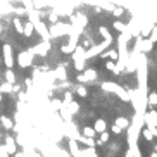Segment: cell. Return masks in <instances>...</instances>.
I'll list each match as a JSON object with an SVG mask.
<instances>
[{
	"label": "cell",
	"instance_id": "cell-25",
	"mask_svg": "<svg viewBox=\"0 0 157 157\" xmlns=\"http://www.w3.org/2000/svg\"><path fill=\"white\" fill-rule=\"evenodd\" d=\"M150 157H157V152H155V150H154V152L150 154Z\"/></svg>",
	"mask_w": 157,
	"mask_h": 157
},
{
	"label": "cell",
	"instance_id": "cell-2",
	"mask_svg": "<svg viewBox=\"0 0 157 157\" xmlns=\"http://www.w3.org/2000/svg\"><path fill=\"white\" fill-rule=\"evenodd\" d=\"M4 147H5V150H7V154H9V155H14V154L17 152V143H16V138H12L10 135H7V136H5Z\"/></svg>",
	"mask_w": 157,
	"mask_h": 157
},
{
	"label": "cell",
	"instance_id": "cell-6",
	"mask_svg": "<svg viewBox=\"0 0 157 157\" xmlns=\"http://www.w3.org/2000/svg\"><path fill=\"white\" fill-rule=\"evenodd\" d=\"M4 59H5V66H7V67H12V66H14V59H12V52H10L9 45L4 47Z\"/></svg>",
	"mask_w": 157,
	"mask_h": 157
},
{
	"label": "cell",
	"instance_id": "cell-22",
	"mask_svg": "<svg viewBox=\"0 0 157 157\" xmlns=\"http://www.w3.org/2000/svg\"><path fill=\"white\" fill-rule=\"evenodd\" d=\"M0 157H9V154H7L4 145H0Z\"/></svg>",
	"mask_w": 157,
	"mask_h": 157
},
{
	"label": "cell",
	"instance_id": "cell-4",
	"mask_svg": "<svg viewBox=\"0 0 157 157\" xmlns=\"http://www.w3.org/2000/svg\"><path fill=\"white\" fill-rule=\"evenodd\" d=\"M142 135L147 142H154V138H157V128H147V126H143Z\"/></svg>",
	"mask_w": 157,
	"mask_h": 157
},
{
	"label": "cell",
	"instance_id": "cell-15",
	"mask_svg": "<svg viewBox=\"0 0 157 157\" xmlns=\"http://www.w3.org/2000/svg\"><path fill=\"white\" fill-rule=\"evenodd\" d=\"M109 140H111V135L107 133V131H104V133H100L98 140H95V142H97V145H104V143H107Z\"/></svg>",
	"mask_w": 157,
	"mask_h": 157
},
{
	"label": "cell",
	"instance_id": "cell-18",
	"mask_svg": "<svg viewBox=\"0 0 157 157\" xmlns=\"http://www.w3.org/2000/svg\"><path fill=\"white\" fill-rule=\"evenodd\" d=\"M5 81H7V83H12V85H14V81H16V74L12 73L10 69L5 73Z\"/></svg>",
	"mask_w": 157,
	"mask_h": 157
},
{
	"label": "cell",
	"instance_id": "cell-26",
	"mask_svg": "<svg viewBox=\"0 0 157 157\" xmlns=\"http://www.w3.org/2000/svg\"><path fill=\"white\" fill-rule=\"evenodd\" d=\"M0 100H2V92H0Z\"/></svg>",
	"mask_w": 157,
	"mask_h": 157
},
{
	"label": "cell",
	"instance_id": "cell-24",
	"mask_svg": "<svg viewBox=\"0 0 157 157\" xmlns=\"http://www.w3.org/2000/svg\"><path fill=\"white\" fill-rule=\"evenodd\" d=\"M14 157H28V155H26L24 152H16V154H14Z\"/></svg>",
	"mask_w": 157,
	"mask_h": 157
},
{
	"label": "cell",
	"instance_id": "cell-7",
	"mask_svg": "<svg viewBox=\"0 0 157 157\" xmlns=\"http://www.w3.org/2000/svg\"><path fill=\"white\" fill-rule=\"evenodd\" d=\"M0 124H2V128H4L5 131H12V128H14L12 119L7 117V116H2V114H0Z\"/></svg>",
	"mask_w": 157,
	"mask_h": 157
},
{
	"label": "cell",
	"instance_id": "cell-21",
	"mask_svg": "<svg viewBox=\"0 0 157 157\" xmlns=\"http://www.w3.org/2000/svg\"><path fill=\"white\" fill-rule=\"evenodd\" d=\"M112 133H114V135H119V133H123V129H121L119 128V126H117V124H112Z\"/></svg>",
	"mask_w": 157,
	"mask_h": 157
},
{
	"label": "cell",
	"instance_id": "cell-8",
	"mask_svg": "<svg viewBox=\"0 0 157 157\" xmlns=\"http://www.w3.org/2000/svg\"><path fill=\"white\" fill-rule=\"evenodd\" d=\"M69 155H71V157H81V155H79L78 140H73V138H69Z\"/></svg>",
	"mask_w": 157,
	"mask_h": 157
},
{
	"label": "cell",
	"instance_id": "cell-23",
	"mask_svg": "<svg viewBox=\"0 0 157 157\" xmlns=\"http://www.w3.org/2000/svg\"><path fill=\"white\" fill-rule=\"evenodd\" d=\"M31 31H33V24L29 23V24H26V35H31Z\"/></svg>",
	"mask_w": 157,
	"mask_h": 157
},
{
	"label": "cell",
	"instance_id": "cell-27",
	"mask_svg": "<svg viewBox=\"0 0 157 157\" xmlns=\"http://www.w3.org/2000/svg\"><path fill=\"white\" fill-rule=\"evenodd\" d=\"M155 152H157V143H155Z\"/></svg>",
	"mask_w": 157,
	"mask_h": 157
},
{
	"label": "cell",
	"instance_id": "cell-9",
	"mask_svg": "<svg viewBox=\"0 0 157 157\" xmlns=\"http://www.w3.org/2000/svg\"><path fill=\"white\" fill-rule=\"evenodd\" d=\"M79 155L81 157H98L95 147H85V148H79Z\"/></svg>",
	"mask_w": 157,
	"mask_h": 157
},
{
	"label": "cell",
	"instance_id": "cell-11",
	"mask_svg": "<svg viewBox=\"0 0 157 157\" xmlns=\"http://www.w3.org/2000/svg\"><path fill=\"white\" fill-rule=\"evenodd\" d=\"M78 142L79 143H83L85 147H97V142H95V138H90V136H79L78 138Z\"/></svg>",
	"mask_w": 157,
	"mask_h": 157
},
{
	"label": "cell",
	"instance_id": "cell-3",
	"mask_svg": "<svg viewBox=\"0 0 157 157\" xmlns=\"http://www.w3.org/2000/svg\"><path fill=\"white\" fill-rule=\"evenodd\" d=\"M31 59H33V50L29 52H23L21 56H19V66L21 67H28V66H31Z\"/></svg>",
	"mask_w": 157,
	"mask_h": 157
},
{
	"label": "cell",
	"instance_id": "cell-5",
	"mask_svg": "<svg viewBox=\"0 0 157 157\" xmlns=\"http://www.w3.org/2000/svg\"><path fill=\"white\" fill-rule=\"evenodd\" d=\"M95 78H97V71L88 69V71H85L83 74H79V76H78V81H81V83H88V81H93Z\"/></svg>",
	"mask_w": 157,
	"mask_h": 157
},
{
	"label": "cell",
	"instance_id": "cell-14",
	"mask_svg": "<svg viewBox=\"0 0 157 157\" xmlns=\"http://www.w3.org/2000/svg\"><path fill=\"white\" fill-rule=\"evenodd\" d=\"M0 92H2V93L14 92V85H12V83H7V81H4V83H0Z\"/></svg>",
	"mask_w": 157,
	"mask_h": 157
},
{
	"label": "cell",
	"instance_id": "cell-12",
	"mask_svg": "<svg viewBox=\"0 0 157 157\" xmlns=\"http://www.w3.org/2000/svg\"><path fill=\"white\" fill-rule=\"evenodd\" d=\"M114 124H117L121 129H128V128H129V124H131V121H129V119H126V117H123V116H119V117L116 119V123H114Z\"/></svg>",
	"mask_w": 157,
	"mask_h": 157
},
{
	"label": "cell",
	"instance_id": "cell-20",
	"mask_svg": "<svg viewBox=\"0 0 157 157\" xmlns=\"http://www.w3.org/2000/svg\"><path fill=\"white\" fill-rule=\"evenodd\" d=\"M76 93H78L79 97H86V95H88L86 88H85V86H81V85H79V86H76Z\"/></svg>",
	"mask_w": 157,
	"mask_h": 157
},
{
	"label": "cell",
	"instance_id": "cell-28",
	"mask_svg": "<svg viewBox=\"0 0 157 157\" xmlns=\"http://www.w3.org/2000/svg\"><path fill=\"white\" fill-rule=\"evenodd\" d=\"M0 140H2V135H0Z\"/></svg>",
	"mask_w": 157,
	"mask_h": 157
},
{
	"label": "cell",
	"instance_id": "cell-1",
	"mask_svg": "<svg viewBox=\"0 0 157 157\" xmlns=\"http://www.w3.org/2000/svg\"><path fill=\"white\" fill-rule=\"evenodd\" d=\"M143 124L147 128H157V111L152 109V111H145L143 114Z\"/></svg>",
	"mask_w": 157,
	"mask_h": 157
},
{
	"label": "cell",
	"instance_id": "cell-16",
	"mask_svg": "<svg viewBox=\"0 0 157 157\" xmlns=\"http://www.w3.org/2000/svg\"><path fill=\"white\" fill-rule=\"evenodd\" d=\"M83 136H90V138H95V135H97V131L92 128V126H86V128H83Z\"/></svg>",
	"mask_w": 157,
	"mask_h": 157
},
{
	"label": "cell",
	"instance_id": "cell-19",
	"mask_svg": "<svg viewBox=\"0 0 157 157\" xmlns=\"http://www.w3.org/2000/svg\"><path fill=\"white\" fill-rule=\"evenodd\" d=\"M104 57H111L112 60H117V59H119V54H117L116 50H109V52L104 54Z\"/></svg>",
	"mask_w": 157,
	"mask_h": 157
},
{
	"label": "cell",
	"instance_id": "cell-10",
	"mask_svg": "<svg viewBox=\"0 0 157 157\" xmlns=\"http://www.w3.org/2000/svg\"><path fill=\"white\" fill-rule=\"evenodd\" d=\"M93 129H95L98 135L104 133V131H107V123L104 119H97L95 121V124H93Z\"/></svg>",
	"mask_w": 157,
	"mask_h": 157
},
{
	"label": "cell",
	"instance_id": "cell-17",
	"mask_svg": "<svg viewBox=\"0 0 157 157\" xmlns=\"http://www.w3.org/2000/svg\"><path fill=\"white\" fill-rule=\"evenodd\" d=\"M60 107H62V102L59 98H52L50 100V109L52 111H60Z\"/></svg>",
	"mask_w": 157,
	"mask_h": 157
},
{
	"label": "cell",
	"instance_id": "cell-13",
	"mask_svg": "<svg viewBox=\"0 0 157 157\" xmlns=\"http://www.w3.org/2000/svg\"><path fill=\"white\" fill-rule=\"evenodd\" d=\"M147 105H150L152 109L157 105V93L155 92H152V93H148L147 95Z\"/></svg>",
	"mask_w": 157,
	"mask_h": 157
}]
</instances>
